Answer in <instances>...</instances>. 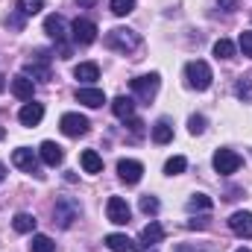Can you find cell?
Instances as JSON below:
<instances>
[{"mask_svg":"<svg viewBox=\"0 0 252 252\" xmlns=\"http://www.w3.org/2000/svg\"><path fill=\"white\" fill-rule=\"evenodd\" d=\"M106 47L109 50H118V53H135L141 47V35L126 30V27H115L106 32Z\"/></svg>","mask_w":252,"mask_h":252,"instance_id":"1","label":"cell"},{"mask_svg":"<svg viewBox=\"0 0 252 252\" xmlns=\"http://www.w3.org/2000/svg\"><path fill=\"white\" fill-rule=\"evenodd\" d=\"M79 202L73 199V196H59L56 199V208H53V223L59 226V229H70V223L79 217Z\"/></svg>","mask_w":252,"mask_h":252,"instance_id":"2","label":"cell"},{"mask_svg":"<svg viewBox=\"0 0 252 252\" xmlns=\"http://www.w3.org/2000/svg\"><path fill=\"white\" fill-rule=\"evenodd\" d=\"M185 79H188L190 88H196V91H205L208 85H211V67L208 62H202V59H193V62L185 64Z\"/></svg>","mask_w":252,"mask_h":252,"instance_id":"3","label":"cell"},{"mask_svg":"<svg viewBox=\"0 0 252 252\" xmlns=\"http://www.w3.org/2000/svg\"><path fill=\"white\" fill-rule=\"evenodd\" d=\"M24 76L38 79V82H50V79H53V70H50V56H47L44 50H35V59L24 64Z\"/></svg>","mask_w":252,"mask_h":252,"instance_id":"4","label":"cell"},{"mask_svg":"<svg viewBox=\"0 0 252 252\" xmlns=\"http://www.w3.org/2000/svg\"><path fill=\"white\" fill-rule=\"evenodd\" d=\"M132 94L144 103H150L156 94H158V73H150V76H135L132 79Z\"/></svg>","mask_w":252,"mask_h":252,"instance_id":"5","label":"cell"},{"mask_svg":"<svg viewBox=\"0 0 252 252\" xmlns=\"http://www.w3.org/2000/svg\"><path fill=\"white\" fill-rule=\"evenodd\" d=\"M12 164H15V167H21L24 173L44 176V173H41V164H38V156H35L32 150H27V147H18V150L12 153Z\"/></svg>","mask_w":252,"mask_h":252,"instance_id":"6","label":"cell"},{"mask_svg":"<svg viewBox=\"0 0 252 252\" xmlns=\"http://www.w3.org/2000/svg\"><path fill=\"white\" fill-rule=\"evenodd\" d=\"M59 129H62L67 138H79V135L88 132V118L85 115H76V112H67V115H62V121H59Z\"/></svg>","mask_w":252,"mask_h":252,"instance_id":"7","label":"cell"},{"mask_svg":"<svg viewBox=\"0 0 252 252\" xmlns=\"http://www.w3.org/2000/svg\"><path fill=\"white\" fill-rule=\"evenodd\" d=\"M70 32H73V41H76V44H91V41H97V24L88 21V18H76V21L70 24Z\"/></svg>","mask_w":252,"mask_h":252,"instance_id":"8","label":"cell"},{"mask_svg":"<svg viewBox=\"0 0 252 252\" xmlns=\"http://www.w3.org/2000/svg\"><path fill=\"white\" fill-rule=\"evenodd\" d=\"M241 167V156L235 153V150H217L214 153V170L220 173V176H229V173H235Z\"/></svg>","mask_w":252,"mask_h":252,"instance_id":"9","label":"cell"},{"mask_svg":"<svg viewBox=\"0 0 252 252\" xmlns=\"http://www.w3.org/2000/svg\"><path fill=\"white\" fill-rule=\"evenodd\" d=\"M129 205H126L124 196H112L109 202H106V217H109V223H115V226H126L129 223Z\"/></svg>","mask_w":252,"mask_h":252,"instance_id":"10","label":"cell"},{"mask_svg":"<svg viewBox=\"0 0 252 252\" xmlns=\"http://www.w3.org/2000/svg\"><path fill=\"white\" fill-rule=\"evenodd\" d=\"M118 173H121V179H124L126 185H135V182H141V176H144V164L135 161V158H121V161H118Z\"/></svg>","mask_w":252,"mask_h":252,"instance_id":"11","label":"cell"},{"mask_svg":"<svg viewBox=\"0 0 252 252\" xmlns=\"http://www.w3.org/2000/svg\"><path fill=\"white\" fill-rule=\"evenodd\" d=\"M44 32H47L56 44H64V38H67V24H64L62 15H47V18H44Z\"/></svg>","mask_w":252,"mask_h":252,"instance_id":"12","label":"cell"},{"mask_svg":"<svg viewBox=\"0 0 252 252\" xmlns=\"http://www.w3.org/2000/svg\"><path fill=\"white\" fill-rule=\"evenodd\" d=\"M229 229L238 235V238H252V214L250 211H235L229 217Z\"/></svg>","mask_w":252,"mask_h":252,"instance_id":"13","label":"cell"},{"mask_svg":"<svg viewBox=\"0 0 252 252\" xmlns=\"http://www.w3.org/2000/svg\"><path fill=\"white\" fill-rule=\"evenodd\" d=\"M38 156H41V161H44L47 167H56V164H62V158H64L62 147H59L56 141H44V144H41V150H38Z\"/></svg>","mask_w":252,"mask_h":252,"instance_id":"14","label":"cell"},{"mask_svg":"<svg viewBox=\"0 0 252 252\" xmlns=\"http://www.w3.org/2000/svg\"><path fill=\"white\" fill-rule=\"evenodd\" d=\"M41 118H44V106H41V103H27V106L18 112V121L24 126H38Z\"/></svg>","mask_w":252,"mask_h":252,"instance_id":"15","label":"cell"},{"mask_svg":"<svg viewBox=\"0 0 252 252\" xmlns=\"http://www.w3.org/2000/svg\"><path fill=\"white\" fill-rule=\"evenodd\" d=\"M76 100H79L82 106H88V109H100V106L106 103V94H103L100 88H79V91H76Z\"/></svg>","mask_w":252,"mask_h":252,"instance_id":"16","label":"cell"},{"mask_svg":"<svg viewBox=\"0 0 252 252\" xmlns=\"http://www.w3.org/2000/svg\"><path fill=\"white\" fill-rule=\"evenodd\" d=\"M12 94L18 97V100H32V94H35V85H32V79L30 76H15L12 79Z\"/></svg>","mask_w":252,"mask_h":252,"instance_id":"17","label":"cell"},{"mask_svg":"<svg viewBox=\"0 0 252 252\" xmlns=\"http://www.w3.org/2000/svg\"><path fill=\"white\" fill-rule=\"evenodd\" d=\"M164 241V229L153 220L150 226H144V232H141V247H156V244H161Z\"/></svg>","mask_w":252,"mask_h":252,"instance_id":"18","label":"cell"},{"mask_svg":"<svg viewBox=\"0 0 252 252\" xmlns=\"http://www.w3.org/2000/svg\"><path fill=\"white\" fill-rule=\"evenodd\" d=\"M73 76H76L79 82H97V79H100V67L94 62H82V64L73 67Z\"/></svg>","mask_w":252,"mask_h":252,"instance_id":"19","label":"cell"},{"mask_svg":"<svg viewBox=\"0 0 252 252\" xmlns=\"http://www.w3.org/2000/svg\"><path fill=\"white\" fill-rule=\"evenodd\" d=\"M79 164H82L85 173H103V158H100L94 150H85V153L79 156Z\"/></svg>","mask_w":252,"mask_h":252,"instance_id":"20","label":"cell"},{"mask_svg":"<svg viewBox=\"0 0 252 252\" xmlns=\"http://www.w3.org/2000/svg\"><path fill=\"white\" fill-rule=\"evenodd\" d=\"M112 112H115V118L129 121V118L135 115V103H132L129 97H115V100H112Z\"/></svg>","mask_w":252,"mask_h":252,"instance_id":"21","label":"cell"},{"mask_svg":"<svg viewBox=\"0 0 252 252\" xmlns=\"http://www.w3.org/2000/svg\"><path fill=\"white\" fill-rule=\"evenodd\" d=\"M153 141H156V144H170V141H173V126H170L167 118H161L158 124L153 126Z\"/></svg>","mask_w":252,"mask_h":252,"instance_id":"22","label":"cell"},{"mask_svg":"<svg viewBox=\"0 0 252 252\" xmlns=\"http://www.w3.org/2000/svg\"><path fill=\"white\" fill-rule=\"evenodd\" d=\"M106 247L112 252H132L135 250V244H132L126 235H118V232H115V235H106Z\"/></svg>","mask_w":252,"mask_h":252,"instance_id":"23","label":"cell"},{"mask_svg":"<svg viewBox=\"0 0 252 252\" xmlns=\"http://www.w3.org/2000/svg\"><path fill=\"white\" fill-rule=\"evenodd\" d=\"M3 27L12 30V32H24V27H27V15H21V12H6V15H3Z\"/></svg>","mask_w":252,"mask_h":252,"instance_id":"24","label":"cell"},{"mask_svg":"<svg viewBox=\"0 0 252 252\" xmlns=\"http://www.w3.org/2000/svg\"><path fill=\"white\" fill-rule=\"evenodd\" d=\"M12 226H15V232H21V235H30V232L35 229V217H32V214H27V211H21V214H15Z\"/></svg>","mask_w":252,"mask_h":252,"instance_id":"25","label":"cell"},{"mask_svg":"<svg viewBox=\"0 0 252 252\" xmlns=\"http://www.w3.org/2000/svg\"><path fill=\"white\" fill-rule=\"evenodd\" d=\"M235 94H238V100L252 103V76H241V79L235 82Z\"/></svg>","mask_w":252,"mask_h":252,"instance_id":"26","label":"cell"},{"mask_svg":"<svg viewBox=\"0 0 252 252\" xmlns=\"http://www.w3.org/2000/svg\"><path fill=\"white\" fill-rule=\"evenodd\" d=\"M211 196H205V193H193L188 199V211H211Z\"/></svg>","mask_w":252,"mask_h":252,"instance_id":"27","label":"cell"},{"mask_svg":"<svg viewBox=\"0 0 252 252\" xmlns=\"http://www.w3.org/2000/svg\"><path fill=\"white\" fill-rule=\"evenodd\" d=\"M214 56H217V59H235V44H232L229 38L214 41Z\"/></svg>","mask_w":252,"mask_h":252,"instance_id":"28","label":"cell"},{"mask_svg":"<svg viewBox=\"0 0 252 252\" xmlns=\"http://www.w3.org/2000/svg\"><path fill=\"white\" fill-rule=\"evenodd\" d=\"M41 9H44V0H18V12L27 15V18L30 15H38Z\"/></svg>","mask_w":252,"mask_h":252,"instance_id":"29","label":"cell"},{"mask_svg":"<svg viewBox=\"0 0 252 252\" xmlns=\"http://www.w3.org/2000/svg\"><path fill=\"white\" fill-rule=\"evenodd\" d=\"M30 252H56V244H53L47 235H35V238H32V247H30Z\"/></svg>","mask_w":252,"mask_h":252,"instance_id":"30","label":"cell"},{"mask_svg":"<svg viewBox=\"0 0 252 252\" xmlns=\"http://www.w3.org/2000/svg\"><path fill=\"white\" fill-rule=\"evenodd\" d=\"M188 167V161L182 158V156H173V158H167V164H164V173L167 176H176V173H182Z\"/></svg>","mask_w":252,"mask_h":252,"instance_id":"31","label":"cell"},{"mask_svg":"<svg viewBox=\"0 0 252 252\" xmlns=\"http://www.w3.org/2000/svg\"><path fill=\"white\" fill-rule=\"evenodd\" d=\"M109 6H112V12H115L118 18H126V15L135 9V0H109Z\"/></svg>","mask_w":252,"mask_h":252,"instance_id":"32","label":"cell"},{"mask_svg":"<svg viewBox=\"0 0 252 252\" xmlns=\"http://www.w3.org/2000/svg\"><path fill=\"white\" fill-rule=\"evenodd\" d=\"M205 124H208V121H205L202 115H190L188 118V132L190 135H202V132H205Z\"/></svg>","mask_w":252,"mask_h":252,"instance_id":"33","label":"cell"},{"mask_svg":"<svg viewBox=\"0 0 252 252\" xmlns=\"http://www.w3.org/2000/svg\"><path fill=\"white\" fill-rule=\"evenodd\" d=\"M141 211H144V214H156V211H158V199L150 196V193L141 196Z\"/></svg>","mask_w":252,"mask_h":252,"instance_id":"34","label":"cell"},{"mask_svg":"<svg viewBox=\"0 0 252 252\" xmlns=\"http://www.w3.org/2000/svg\"><path fill=\"white\" fill-rule=\"evenodd\" d=\"M241 50H244V56L252 59V32H241Z\"/></svg>","mask_w":252,"mask_h":252,"instance_id":"35","label":"cell"},{"mask_svg":"<svg viewBox=\"0 0 252 252\" xmlns=\"http://www.w3.org/2000/svg\"><path fill=\"white\" fill-rule=\"evenodd\" d=\"M217 6H220V9H226V12H235V9L241 6V0H217Z\"/></svg>","mask_w":252,"mask_h":252,"instance_id":"36","label":"cell"},{"mask_svg":"<svg viewBox=\"0 0 252 252\" xmlns=\"http://www.w3.org/2000/svg\"><path fill=\"white\" fill-rule=\"evenodd\" d=\"M188 226L190 229H205V226H208V217H193Z\"/></svg>","mask_w":252,"mask_h":252,"instance_id":"37","label":"cell"},{"mask_svg":"<svg viewBox=\"0 0 252 252\" xmlns=\"http://www.w3.org/2000/svg\"><path fill=\"white\" fill-rule=\"evenodd\" d=\"M129 129H132L135 135H141V132H144V124H141L138 118H129Z\"/></svg>","mask_w":252,"mask_h":252,"instance_id":"38","label":"cell"},{"mask_svg":"<svg viewBox=\"0 0 252 252\" xmlns=\"http://www.w3.org/2000/svg\"><path fill=\"white\" fill-rule=\"evenodd\" d=\"M76 3H79V6H85V9H88V6H94V3H97V0H76Z\"/></svg>","mask_w":252,"mask_h":252,"instance_id":"39","label":"cell"},{"mask_svg":"<svg viewBox=\"0 0 252 252\" xmlns=\"http://www.w3.org/2000/svg\"><path fill=\"white\" fill-rule=\"evenodd\" d=\"M6 179V167H3V161H0V182Z\"/></svg>","mask_w":252,"mask_h":252,"instance_id":"40","label":"cell"},{"mask_svg":"<svg viewBox=\"0 0 252 252\" xmlns=\"http://www.w3.org/2000/svg\"><path fill=\"white\" fill-rule=\"evenodd\" d=\"M3 138H6V129H3V126H0V141H3Z\"/></svg>","mask_w":252,"mask_h":252,"instance_id":"41","label":"cell"},{"mask_svg":"<svg viewBox=\"0 0 252 252\" xmlns=\"http://www.w3.org/2000/svg\"><path fill=\"white\" fill-rule=\"evenodd\" d=\"M3 88H6V79H3V76H0V91H3Z\"/></svg>","mask_w":252,"mask_h":252,"instance_id":"42","label":"cell"},{"mask_svg":"<svg viewBox=\"0 0 252 252\" xmlns=\"http://www.w3.org/2000/svg\"><path fill=\"white\" fill-rule=\"evenodd\" d=\"M238 252H252V250H238Z\"/></svg>","mask_w":252,"mask_h":252,"instance_id":"43","label":"cell"}]
</instances>
